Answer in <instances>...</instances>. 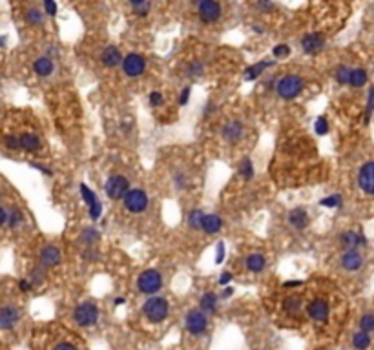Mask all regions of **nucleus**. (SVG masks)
Instances as JSON below:
<instances>
[{"mask_svg":"<svg viewBox=\"0 0 374 350\" xmlns=\"http://www.w3.org/2000/svg\"><path fill=\"white\" fill-rule=\"evenodd\" d=\"M363 265V257L358 250H347L341 255V266H343L347 272H356L360 270Z\"/></svg>","mask_w":374,"mask_h":350,"instance_id":"4468645a","label":"nucleus"},{"mask_svg":"<svg viewBox=\"0 0 374 350\" xmlns=\"http://www.w3.org/2000/svg\"><path fill=\"white\" fill-rule=\"evenodd\" d=\"M31 166H33V168H35V170H38V172H42V174H46V175H48V177H49V175H53V172H51V170H49V168H46V166H42V164H35V163H31Z\"/></svg>","mask_w":374,"mask_h":350,"instance_id":"5fc2aeb1","label":"nucleus"},{"mask_svg":"<svg viewBox=\"0 0 374 350\" xmlns=\"http://www.w3.org/2000/svg\"><path fill=\"white\" fill-rule=\"evenodd\" d=\"M199 307L205 314H214L216 312V307H218V296L214 292H205V296L201 297Z\"/></svg>","mask_w":374,"mask_h":350,"instance_id":"b1692460","label":"nucleus"},{"mask_svg":"<svg viewBox=\"0 0 374 350\" xmlns=\"http://www.w3.org/2000/svg\"><path fill=\"white\" fill-rule=\"evenodd\" d=\"M101 215H103V205H101V203H95L93 206H90V217L93 219V221H97Z\"/></svg>","mask_w":374,"mask_h":350,"instance_id":"c03bdc74","label":"nucleus"},{"mask_svg":"<svg viewBox=\"0 0 374 350\" xmlns=\"http://www.w3.org/2000/svg\"><path fill=\"white\" fill-rule=\"evenodd\" d=\"M365 82H367V71H365V70H362V68H356V70H352V73H350V82H349V84L352 86V88H362V86H365Z\"/></svg>","mask_w":374,"mask_h":350,"instance_id":"bb28decb","label":"nucleus"},{"mask_svg":"<svg viewBox=\"0 0 374 350\" xmlns=\"http://www.w3.org/2000/svg\"><path fill=\"white\" fill-rule=\"evenodd\" d=\"M18 288L22 290V292H30V290L35 288V286H33V283L28 281V279H20V281H18Z\"/></svg>","mask_w":374,"mask_h":350,"instance_id":"603ef678","label":"nucleus"},{"mask_svg":"<svg viewBox=\"0 0 374 350\" xmlns=\"http://www.w3.org/2000/svg\"><path fill=\"white\" fill-rule=\"evenodd\" d=\"M190 93H192V88L190 86H185L181 91V97H179V104L181 106H185V104L188 103V99H190Z\"/></svg>","mask_w":374,"mask_h":350,"instance_id":"8fccbe9b","label":"nucleus"},{"mask_svg":"<svg viewBox=\"0 0 374 350\" xmlns=\"http://www.w3.org/2000/svg\"><path fill=\"white\" fill-rule=\"evenodd\" d=\"M185 325H187V330L190 334L201 336L208 326V319H206V314L203 310H190L185 317Z\"/></svg>","mask_w":374,"mask_h":350,"instance_id":"0eeeda50","label":"nucleus"},{"mask_svg":"<svg viewBox=\"0 0 374 350\" xmlns=\"http://www.w3.org/2000/svg\"><path fill=\"white\" fill-rule=\"evenodd\" d=\"M130 6L133 7V11H135L137 17H145V15H148V11H150L151 4L146 2V0H133V2H130Z\"/></svg>","mask_w":374,"mask_h":350,"instance_id":"2f4dec72","label":"nucleus"},{"mask_svg":"<svg viewBox=\"0 0 374 350\" xmlns=\"http://www.w3.org/2000/svg\"><path fill=\"white\" fill-rule=\"evenodd\" d=\"M289 223L298 230H303L308 224V213L303 208H294L289 211Z\"/></svg>","mask_w":374,"mask_h":350,"instance_id":"aec40b11","label":"nucleus"},{"mask_svg":"<svg viewBox=\"0 0 374 350\" xmlns=\"http://www.w3.org/2000/svg\"><path fill=\"white\" fill-rule=\"evenodd\" d=\"M239 175H241L245 181H250L254 177V164L248 157H245L239 164Z\"/></svg>","mask_w":374,"mask_h":350,"instance_id":"c756f323","label":"nucleus"},{"mask_svg":"<svg viewBox=\"0 0 374 350\" xmlns=\"http://www.w3.org/2000/svg\"><path fill=\"white\" fill-rule=\"evenodd\" d=\"M145 68H146V61L145 57L139 53H130L124 57V61H122V70L126 73L128 77H139L145 73Z\"/></svg>","mask_w":374,"mask_h":350,"instance_id":"1a4fd4ad","label":"nucleus"},{"mask_svg":"<svg viewBox=\"0 0 374 350\" xmlns=\"http://www.w3.org/2000/svg\"><path fill=\"white\" fill-rule=\"evenodd\" d=\"M374 109V88L369 90V101H367V117H365V122H369V117L373 113Z\"/></svg>","mask_w":374,"mask_h":350,"instance_id":"49530a36","label":"nucleus"},{"mask_svg":"<svg viewBox=\"0 0 374 350\" xmlns=\"http://www.w3.org/2000/svg\"><path fill=\"white\" fill-rule=\"evenodd\" d=\"M339 243H341V246L345 248V252L347 250H354L358 246H363V245H367V239L365 236L362 234H358V232H343L341 237H339Z\"/></svg>","mask_w":374,"mask_h":350,"instance_id":"2eb2a0df","label":"nucleus"},{"mask_svg":"<svg viewBox=\"0 0 374 350\" xmlns=\"http://www.w3.org/2000/svg\"><path fill=\"white\" fill-rule=\"evenodd\" d=\"M210 111H214V104H212V103H208V106H206V109H205V111H203V113H205V115H208V113H210Z\"/></svg>","mask_w":374,"mask_h":350,"instance_id":"680f3d73","label":"nucleus"},{"mask_svg":"<svg viewBox=\"0 0 374 350\" xmlns=\"http://www.w3.org/2000/svg\"><path fill=\"white\" fill-rule=\"evenodd\" d=\"M276 88H278V93L281 99L290 101V99H296L301 93L305 84H303V79L299 75H285L283 79L276 84Z\"/></svg>","mask_w":374,"mask_h":350,"instance_id":"f03ea898","label":"nucleus"},{"mask_svg":"<svg viewBox=\"0 0 374 350\" xmlns=\"http://www.w3.org/2000/svg\"><path fill=\"white\" fill-rule=\"evenodd\" d=\"M175 182H177V188H183V184H185V177L179 174L177 177H175Z\"/></svg>","mask_w":374,"mask_h":350,"instance_id":"bf43d9fd","label":"nucleus"},{"mask_svg":"<svg viewBox=\"0 0 374 350\" xmlns=\"http://www.w3.org/2000/svg\"><path fill=\"white\" fill-rule=\"evenodd\" d=\"M283 307H285V312L290 315H298L301 312V299L298 296H292V297H287L283 301Z\"/></svg>","mask_w":374,"mask_h":350,"instance_id":"a878e982","label":"nucleus"},{"mask_svg":"<svg viewBox=\"0 0 374 350\" xmlns=\"http://www.w3.org/2000/svg\"><path fill=\"white\" fill-rule=\"evenodd\" d=\"M290 53V48L287 44H278L276 48L272 49V55L276 57V59H285V57H289Z\"/></svg>","mask_w":374,"mask_h":350,"instance_id":"ea45409f","label":"nucleus"},{"mask_svg":"<svg viewBox=\"0 0 374 350\" xmlns=\"http://www.w3.org/2000/svg\"><path fill=\"white\" fill-rule=\"evenodd\" d=\"M44 11H46V15H49V17H55V15H57V4L51 2V0H46V2H44Z\"/></svg>","mask_w":374,"mask_h":350,"instance_id":"de8ad7c7","label":"nucleus"},{"mask_svg":"<svg viewBox=\"0 0 374 350\" xmlns=\"http://www.w3.org/2000/svg\"><path fill=\"white\" fill-rule=\"evenodd\" d=\"M323 46H325V38H323L321 33H307V35L301 38V49L308 55H314V53H318V51H321Z\"/></svg>","mask_w":374,"mask_h":350,"instance_id":"9b49d317","label":"nucleus"},{"mask_svg":"<svg viewBox=\"0 0 374 350\" xmlns=\"http://www.w3.org/2000/svg\"><path fill=\"white\" fill-rule=\"evenodd\" d=\"M203 219H205V213L201 210H192L190 215H188V224L190 228L193 230H203Z\"/></svg>","mask_w":374,"mask_h":350,"instance_id":"cd10ccee","label":"nucleus"},{"mask_svg":"<svg viewBox=\"0 0 374 350\" xmlns=\"http://www.w3.org/2000/svg\"><path fill=\"white\" fill-rule=\"evenodd\" d=\"M307 312L314 321H320L321 323V321H327L331 308H329V303L323 301V299H314V301L308 305Z\"/></svg>","mask_w":374,"mask_h":350,"instance_id":"ddd939ff","label":"nucleus"},{"mask_svg":"<svg viewBox=\"0 0 374 350\" xmlns=\"http://www.w3.org/2000/svg\"><path fill=\"white\" fill-rule=\"evenodd\" d=\"M33 70L38 77H49L51 73H53L55 66H53V61L49 59V57H38L33 64Z\"/></svg>","mask_w":374,"mask_h":350,"instance_id":"412c9836","label":"nucleus"},{"mask_svg":"<svg viewBox=\"0 0 374 350\" xmlns=\"http://www.w3.org/2000/svg\"><path fill=\"white\" fill-rule=\"evenodd\" d=\"M216 248H218V250H216V263L219 265V263H223L224 261V243L219 241Z\"/></svg>","mask_w":374,"mask_h":350,"instance_id":"09e8293b","label":"nucleus"},{"mask_svg":"<svg viewBox=\"0 0 374 350\" xmlns=\"http://www.w3.org/2000/svg\"><path fill=\"white\" fill-rule=\"evenodd\" d=\"M232 294H234V288H232V286H226V288L223 290V294H221V297H230Z\"/></svg>","mask_w":374,"mask_h":350,"instance_id":"13d9d810","label":"nucleus"},{"mask_svg":"<svg viewBox=\"0 0 374 350\" xmlns=\"http://www.w3.org/2000/svg\"><path fill=\"white\" fill-rule=\"evenodd\" d=\"M314 132L318 135H327L329 133V122H327V117H318L316 122H314Z\"/></svg>","mask_w":374,"mask_h":350,"instance_id":"e433bc0d","label":"nucleus"},{"mask_svg":"<svg viewBox=\"0 0 374 350\" xmlns=\"http://www.w3.org/2000/svg\"><path fill=\"white\" fill-rule=\"evenodd\" d=\"M321 206H325V208H339V206L343 205V199H341V195H329L325 199L320 201Z\"/></svg>","mask_w":374,"mask_h":350,"instance_id":"c9c22d12","label":"nucleus"},{"mask_svg":"<svg viewBox=\"0 0 374 350\" xmlns=\"http://www.w3.org/2000/svg\"><path fill=\"white\" fill-rule=\"evenodd\" d=\"M245 265H247V268L250 272H254V274H260V272L265 268L266 261H265V257H263L261 254H252V255H248V257H247Z\"/></svg>","mask_w":374,"mask_h":350,"instance_id":"393cba45","label":"nucleus"},{"mask_svg":"<svg viewBox=\"0 0 374 350\" xmlns=\"http://www.w3.org/2000/svg\"><path fill=\"white\" fill-rule=\"evenodd\" d=\"M80 195H82V199H84V203L88 205V208H90V206H93L95 203H99V199H97L95 192H93V190H91V188L88 186V184H84V182L80 184Z\"/></svg>","mask_w":374,"mask_h":350,"instance_id":"c85d7f7f","label":"nucleus"},{"mask_svg":"<svg viewBox=\"0 0 374 350\" xmlns=\"http://www.w3.org/2000/svg\"><path fill=\"white\" fill-rule=\"evenodd\" d=\"M360 328H362V332H371L374 330V315L373 314H365L360 321Z\"/></svg>","mask_w":374,"mask_h":350,"instance_id":"4c0bfd02","label":"nucleus"},{"mask_svg":"<svg viewBox=\"0 0 374 350\" xmlns=\"http://www.w3.org/2000/svg\"><path fill=\"white\" fill-rule=\"evenodd\" d=\"M124 203V208L128 211H132V213H141V211H145L148 208V195H146L145 190H141V188H133L130 192L126 193V197L122 199Z\"/></svg>","mask_w":374,"mask_h":350,"instance_id":"39448f33","label":"nucleus"},{"mask_svg":"<svg viewBox=\"0 0 374 350\" xmlns=\"http://www.w3.org/2000/svg\"><path fill=\"white\" fill-rule=\"evenodd\" d=\"M61 263V250L53 245L44 246L40 252V265L42 266H57Z\"/></svg>","mask_w":374,"mask_h":350,"instance_id":"f3484780","label":"nucleus"},{"mask_svg":"<svg viewBox=\"0 0 374 350\" xmlns=\"http://www.w3.org/2000/svg\"><path fill=\"white\" fill-rule=\"evenodd\" d=\"M113 303L115 305H122V303H124V297H115Z\"/></svg>","mask_w":374,"mask_h":350,"instance_id":"e2e57ef3","label":"nucleus"},{"mask_svg":"<svg viewBox=\"0 0 374 350\" xmlns=\"http://www.w3.org/2000/svg\"><path fill=\"white\" fill-rule=\"evenodd\" d=\"M163 103H164V97L161 95L159 91H151L150 93V104L151 106H155L157 108V106H161Z\"/></svg>","mask_w":374,"mask_h":350,"instance_id":"a18cd8bd","label":"nucleus"},{"mask_svg":"<svg viewBox=\"0 0 374 350\" xmlns=\"http://www.w3.org/2000/svg\"><path fill=\"white\" fill-rule=\"evenodd\" d=\"M358 184L363 192L374 195V161H369L358 172Z\"/></svg>","mask_w":374,"mask_h":350,"instance_id":"9d476101","label":"nucleus"},{"mask_svg":"<svg viewBox=\"0 0 374 350\" xmlns=\"http://www.w3.org/2000/svg\"><path fill=\"white\" fill-rule=\"evenodd\" d=\"M104 192L112 201H119L124 199L126 193L130 192V182H128L126 177L122 175H112L106 184H104Z\"/></svg>","mask_w":374,"mask_h":350,"instance_id":"7ed1b4c3","label":"nucleus"},{"mask_svg":"<svg viewBox=\"0 0 374 350\" xmlns=\"http://www.w3.org/2000/svg\"><path fill=\"white\" fill-rule=\"evenodd\" d=\"M203 71H205V66L201 62H192L188 66V75H192V77H199V75H203Z\"/></svg>","mask_w":374,"mask_h":350,"instance_id":"a19ab883","label":"nucleus"},{"mask_svg":"<svg viewBox=\"0 0 374 350\" xmlns=\"http://www.w3.org/2000/svg\"><path fill=\"white\" fill-rule=\"evenodd\" d=\"M163 286V276L157 270H145L137 279V288L143 294H155Z\"/></svg>","mask_w":374,"mask_h":350,"instance_id":"20e7f679","label":"nucleus"},{"mask_svg":"<svg viewBox=\"0 0 374 350\" xmlns=\"http://www.w3.org/2000/svg\"><path fill=\"white\" fill-rule=\"evenodd\" d=\"M55 350H77L72 343H59L55 347Z\"/></svg>","mask_w":374,"mask_h":350,"instance_id":"6e6d98bb","label":"nucleus"},{"mask_svg":"<svg viewBox=\"0 0 374 350\" xmlns=\"http://www.w3.org/2000/svg\"><path fill=\"white\" fill-rule=\"evenodd\" d=\"M42 20H44V13L40 11V9H30V11L26 13V22L31 26H38V24H42Z\"/></svg>","mask_w":374,"mask_h":350,"instance_id":"f704fd0d","label":"nucleus"},{"mask_svg":"<svg viewBox=\"0 0 374 350\" xmlns=\"http://www.w3.org/2000/svg\"><path fill=\"white\" fill-rule=\"evenodd\" d=\"M101 239V234L97 232L95 228H88L82 232V236H80V241H82V245H86V246H91L93 243H97Z\"/></svg>","mask_w":374,"mask_h":350,"instance_id":"7c9ffc66","label":"nucleus"},{"mask_svg":"<svg viewBox=\"0 0 374 350\" xmlns=\"http://www.w3.org/2000/svg\"><path fill=\"white\" fill-rule=\"evenodd\" d=\"M73 319L78 326H93L99 319V310L93 303H82L75 308Z\"/></svg>","mask_w":374,"mask_h":350,"instance_id":"423d86ee","label":"nucleus"},{"mask_svg":"<svg viewBox=\"0 0 374 350\" xmlns=\"http://www.w3.org/2000/svg\"><path fill=\"white\" fill-rule=\"evenodd\" d=\"M0 224L2 226L9 224V210H7V206H2V210H0Z\"/></svg>","mask_w":374,"mask_h":350,"instance_id":"3c124183","label":"nucleus"},{"mask_svg":"<svg viewBox=\"0 0 374 350\" xmlns=\"http://www.w3.org/2000/svg\"><path fill=\"white\" fill-rule=\"evenodd\" d=\"M254 30H256V33H263V31H265L261 26H254Z\"/></svg>","mask_w":374,"mask_h":350,"instance_id":"0e129e2a","label":"nucleus"},{"mask_svg":"<svg viewBox=\"0 0 374 350\" xmlns=\"http://www.w3.org/2000/svg\"><path fill=\"white\" fill-rule=\"evenodd\" d=\"M30 281L33 283V286H38V284H42V281H44V266H38V268H35V270L31 272Z\"/></svg>","mask_w":374,"mask_h":350,"instance_id":"58836bf2","label":"nucleus"},{"mask_svg":"<svg viewBox=\"0 0 374 350\" xmlns=\"http://www.w3.org/2000/svg\"><path fill=\"white\" fill-rule=\"evenodd\" d=\"M197 13H199V17L203 22L206 24H212V22H216L221 18V4L219 2H214V0H201L199 4H197Z\"/></svg>","mask_w":374,"mask_h":350,"instance_id":"6e6552de","label":"nucleus"},{"mask_svg":"<svg viewBox=\"0 0 374 350\" xmlns=\"http://www.w3.org/2000/svg\"><path fill=\"white\" fill-rule=\"evenodd\" d=\"M20 221H22V213L18 210H9V226H18L20 224Z\"/></svg>","mask_w":374,"mask_h":350,"instance_id":"37998d69","label":"nucleus"},{"mask_svg":"<svg viewBox=\"0 0 374 350\" xmlns=\"http://www.w3.org/2000/svg\"><path fill=\"white\" fill-rule=\"evenodd\" d=\"M221 228H223V219L219 217V215H216V213L205 215V219H203V232H205V234L214 236V234H218Z\"/></svg>","mask_w":374,"mask_h":350,"instance_id":"6ab92c4d","label":"nucleus"},{"mask_svg":"<svg viewBox=\"0 0 374 350\" xmlns=\"http://www.w3.org/2000/svg\"><path fill=\"white\" fill-rule=\"evenodd\" d=\"M221 135H223L228 142H237L243 135V124L239 121L226 122V124L223 126V130H221Z\"/></svg>","mask_w":374,"mask_h":350,"instance_id":"a211bd4d","label":"nucleus"},{"mask_svg":"<svg viewBox=\"0 0 374 350\" xmlns=\"http://www.w3.org/2000/svg\"><path fill=\"white\" fill-rule=\"evenodd\" d=\"M270 66H274V62H272V61L258 62V64H254V66L247 68V71H245V79L252 82V80H256V79H258V77L261 75V73L265 71L266 68H270Z\"/></svg>","mask_w":374,"mask_h":350,"instance_id":"5701e85b","label":"nucleus"},{"mask_svg":"<svg viewBox=\"0 0 374 350\" xmlns=\"http://www.w3.org/2000/svg\"><path fill=\"white\" fill-rule=\"evenodd\" d=\"M352 345H354L358 350H365L369 345H371V336H369L367 332L354 334V338H352Z\"/></svg>","mask_w":374,"mask_h":350,"instance_id":"72a5a7b5","label":"nucleus"},{"mask_svg":"<svg viewBox=\"0 0 374 350\" xmlns=\"http://www.w3.org/2000/svg\"><path fill=\"white\" fill-rule=\"evenodd\" d=\"M143 312L148 317L150 323H161L168 317L170 307L168 301L164 297H150L148 301L143 305Z\"/></svg>","mask_w":374,"mask_h":350,"instance_id":"f257e3e1","label":"nucleus"},{"mask_svg":"<svg viewBox=\"0 0 374 350\" xmlns=\"http://www.w3.org/2000/svg\"><path fill=\"white\" fill-rule=\"evenodd\" d=\"M101 61H103V64L106 68H115V66H119V64H122L124 57L121 55L119 48H115V46H108V48L103 51V55H101Z\"/></svg>","mask_w":374,"mask_h":350,"instance_id":"dca6fc26","label":"nucleus"},{"mask_svg":"<svg viewBox=\"0 0 374 350\" xmlns=\"http://www.w3.org/2000/svg\"><path fill=\"white\" fill-rule=\"evenodd\" d=\"M299 284H301V281H287V283H285V286H287V288H290V286H299Z\"/></svg>","mask_w":374,"mask_h":350,"instance_id":"052dcab7","label":"nucleus"},{"mask_svg":"<svg viewBox=\"0 0 374 350\" xmlns=\"http://www.w3.org/2000/svg\"><path fill=\"white\" fill-rule=\"evenodd\" d=\"M4 144L7 148H11V150H20L22 146H20V137H13V135H7L6 139H4Z\"/></svg>","mask_w":374,"mask_h":350,"instance_id":"79ce46f5","label":"nucleus"},{"mask_svg":"<svg viewBox=\"0 0 374 350\" xmlns=\"http://www.w3.org/2000/svg\"><path fill=\"white\" fill-rule=\"evenodd\" d=\"M258 7H260V9H266V11H270V9H274V4L263 0V2H258Z\"/></svg>","mask_w":374,"mask_h":350,"instance_id":"4d7b16f0","label":"nucleus"},{"mask_svg":"<svg viewBox=\"0 0 374 350\" xmlns=\"http://www.w3.org/2000/svg\"><path fill=\"white\" fill-rule=\"evenodd\" d=\"M350 73H352V70L341 64V66L336 68V71H334V77H336V80H338L339 84H349V82H350Z\"/></svg>","mask_w":374,"mask_h":350,"instance_id":"473e14b6","label":"nucleus"},{"mask_svg":"<svg viewBox=\"0 0 374 350\" xmlns=\"http://www.w3.org/2000/svg\"><path fill=\"white\" fill-rule=\"evenodd\" d=\"M232 278H234V276H232L230 272H223V274H221V278H219V284H223V286L224 284H228L230 281H232Z\"/></svg>","mask_w":374,"mask_h":350,"instance_id":"864d4df0","label":"nucleus"},{"mask_svg":"<svg viewBox=\"0 0 374 350\" xmlns=\"http://www.w3.org/2000/svg\"><path fill=\"white\" fill-rule=\"evenodd\" d=\"M20 146L26 151H38L42 148V142L35 133H24V135H20Z\"/></svg>","mask_w":374,"mask_h":350,"instance_id":"4be33fe9","label":"nucleus"},{"mask_svg":"<svg viewBox=\"0 0 374 350\" xmlns=\"http://www.w3.org/2000/svg\"><path fill=\"white\" fill-rule=\"evenodd\" d=\"M18 317H20V312H18L17 307H13V305L2 307V310H0V328L2 330H9L11 326H15Z\"/></svg>","mask_w":374,"mask_h":350,"instance_id":"f8f14e48","label":"nucleus"}]
</instances>
